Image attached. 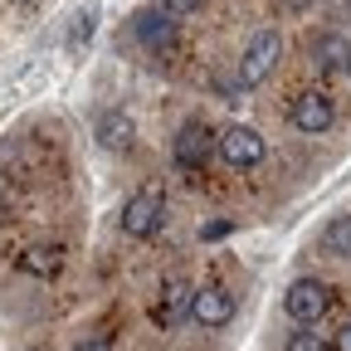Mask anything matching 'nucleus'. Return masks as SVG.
Returning <instances> with one entry per match:
<instances>
[{
	"label": "nucleus",
	"instance_id": "1",
	"mask_svg": "<svg viewBox=\"0 0 351 351\" xmlns=\"http://www.w3.org/2000/svg\"><path fill=\"white\" fill-rule=\"evenodd\" d=\"M278 59H283V34H278V29H258V34L249 39L239 69H234V83H239V88H258L263 78L278 69Z\"/></svg>",
	"mask_w": 351,
	"mask_h": 351
},
{
	"label": "nucleus",
	"instance_id": "2",
	"mask_svg": "<svg viewBox=\"0 0 351 351\" xmlns=\"http://www.w3.org/2000/svg\"><path fill=\"white\" fill-rule=\"evenodd\" d=\"M327 302H332V293H327V283H317V278H298V283L288 288V298H283L288 317H293L298 327H317L322 313H327Z\"/></svg>",
	"mask_w": 351,
	"mask_h": 351
},
{
	"label": "nucleus",
	"instance_id": "3",
	"mask_svg": "<svg viewBox=\"0 0 351 351\" xmlns=\"http://www.w3.org/2000/svg\"><path fill=\"white\" fill-rule=\"evenodd\" d=\"M161 219H166V200L156 191H137L127 205H122V234L132 239H152L161 230Z\"/></svg>",
	"mask_w": 351,
	"mask_h": 351
},
{
	"label": "nucleus",
	"instance_id": "4",
	"mask_svg": "<svg viewBox=\"0 0 351 351\" xmlns=\"http://www.w3.org/2000/svg\"><path fill=\"white\" fill-rule=\"evenodd\" d=\"M288 117H293V127L302 132V137H317V132H327L337 122V103H332V93H322V88H307V93L293 98Z\"/></svg>",
	"mask_w": 351,
	"mask_h": 351
},
{
	"label": "nucleus",
	"instance_id": "5",
	"mask_svg": "<svg viewBox=\"0 0 351 351\" xmlns=\"http://www.w3.org/2000/svg\"><path fill=\"white\" fill-rule=\"evenodd\" d=\"M191 302H195V288H191L186 278H166L161 293H156V302H152V322H156L161 332L181 327V322L191 317Z\"/></svg>",
	"mask_w": 351,
	"mask_h": 351
},
{
	"label": "nucleus",
	"instance_id": "6",
	"mask_svg": "<svg viewBox=\"0 0 351 351\" xmlns=\"http://www.w3.org/2000/svg\"><path fill=\"white\" fill-rule=\"evenodd\" d=\"M219 156H225V166H239V171H249V166H258L263 156H269V147H263V137L254 127H225L219 132Z\"/></svg>",
	"mask_w": 351,
	"mask_h": 351
},
{
	"label": "nucleus",
	"instance_id": "7",
	"mask_svg": "<svg viewBox=\"0 0 351 351\" xmlns=\"http://www.w3.org/2000/svg\"><path fill=\"white\" fill-rule=\"evenodd\" d=\"M219 152V137H215V132L195 117V122H186L181 132H176V161H181L186 171H200L210 156Z\"/></svg>",
	"mask_w": 351,
	"mask_h": 351
},
{
	"label": "nucleus",
	"instance_id": "8",
	"mask_svg": "<svg viewBox=\"0 0 351 351\" xmlns=\"http://www.w3.org/2000/svg\"><path fill=\"white\" fill-rule=\"evenodd\" d=\"M191 317H195L200 327H225V322L234 317V293H225L219 283H205V288H195Z\"/></svg>",
	"mask_w": 351,
	"mask_h": 351
},
{
	"label": "nucleus",
	"instance_id": "9",
	"mask_svg": "<svg viewBox=\"0 0 351 351\" xmlns=\"http://www.w3.org/2000/svg\"><path fill=\"white\" fill-rule=\"evenodd\" d=\"M137 39L147 44L152 54H171V49H176V20H171V10H147V15H137Z\"/></svg>",
	"mask_w": 351,
	"mask_h": 351
},
{
	"label": "nucleus",
	"instance_id": "10",
	"mask_svg": "<svg viewBox=\"0 0 351 351\" xmlns=\"http://www.w3.org/2000/svg\"><path fill=\"white\" fill-rule=\"evenodd\" d=\"M20 269L34 274V278H54V274L64 269V249H59V244H34V249L20 254Z\"/></svg>",
	"mask_w": 351,
	"mask_h": 351
},
{
	"label": "nucleus",
	"instance_id": "11",
	"mask_svg": "<svg viewBox=\"0 0 351 351\" xmlns=\"http://www.w3.org/2000/svg\"><path fill=\"white\" fill-rule=\"evenodd\" d=\"M98 142L108 152H127L132 147V117L127 112H103L98 117Z\"/></svg>",
	"mask_w": 351,
	"mask_h": 351
},
{
	"label": "nucleus",
	"instance_id": "12",
	"mask_svg": "<svg viewBox=\"0 0 351 351\" xmlns=\"http://www.w3.org/2000/svg\"><path fill=\"white\" fill-rule=\"evenodd\" d=\"M313 59H317L322 69H346V64H351V44L337 39V34H322V39L313 44Z\"/></svg>",
	"mask_w": 351,
	"mask_h": 351
},
{
	"label": "nucleus",
	"instance_id": "13",
	"mask_svg": "<svg viewBox=\"0 0 351 351\" xmlns=\"http://www.w3.org/2000/svg\"><path fill=\"white\" fill-rule=\"evenodd\" d=\"M322 249L337 258H351V215H337L332 225L322 230Z\"/></svg>",
	"mask_w": 351,
	"mask_h": 351
},
{
	"label": "nucleus",
	"instance_id": "14",
	"mask_svg": "<svg viewBox=\"0 0 351 351\" xmlns=\"http://www.w3.org/2000/svg\"><path fill=\"white\" fill-rule=\"evenodd\" d=\"M288 351H337L322 332H313V327H302V332H293L288 337Z\"/></svg>",
	"mask_w": 351,
	"mask_h": 351
},
{
	"label": "nucleus",
	"instance_id": "15",
	"mask_svg": "<svg viewBox=\"0 0 351 351\" xmlns=\"http://www.w3.org/2000/svg\"><path fill=\"white\" fill-rule=\"evenodd\" d=\"M73 351H112V341H108V337H78Z\"/></svg>",
	"mask_w": 351,
	"mask_h": 351
},
{
	"label": "nucleus",
	"instance_id": "16",
	"mask_svg": "<svg viewBox=\"0 0 351 351\" xmlns=\"http://www.w3.org/2000/svg\"><path fill=\"white\" fill-rule=\"evenodd\" d=\"M161 5H166L171 15H195V10H200V0H161Z\"/></svg>",
	"mask_w": 351,
	"mask_h": 351
},
{
	"label": "nucleus",
	"instance_id": "17",
	"mask_svg": "<svg viewBox=\"0 0 351 351\" xmlns=\"http://www.w3.org/2000/svg\"><path fill=\"white\" fill-rule=\"evenodd\" d=\"M278 10L283 15H302V10H313V0H278Z\"/></svg>",
	"mask_w": 351,
	"mask_h": 351
},
{
	"label": "nucleus",
	"instance_id": "18",
	"mask_svg": "<svg viewBox=\"0 0 351 351\" xmlns=\"http://www.w3.org/2000/svg\"><path fill=\"white\" fill-rule=\"evenodd\" d=\"M332 346H337V351H351V322L337 332V341H332Z\"/></svg>",
	"mask_w": 351,
	"mask_h": 351
}]
</instances>
